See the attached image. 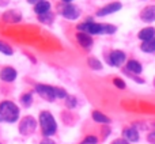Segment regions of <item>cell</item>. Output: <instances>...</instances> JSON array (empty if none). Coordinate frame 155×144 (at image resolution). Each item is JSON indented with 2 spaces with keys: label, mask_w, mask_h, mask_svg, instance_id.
I'll return each mask as SVG.
<instances>
[{
  "label": "cell",
  "mask_w": 155,
  "mask_h": 144,
  "mask_svg": "<svg viewBox=\"0 0 155 144\" xmlns=\"http://www.w3.org/2000/svg\"><path fill=\"white\" fill-rule=\"evenodd\" d=\"M78 30L86 34H113L116 31V26L113 25H106V23H94V22L88 21L84 23L78 25Z\"/></svg>",
  "instance_id": "1"
},
{
  "label": "cell",
  "mask_w": 155,
  "mask_h": 144,
  "mask_svg": "<svg viewBox=\"0 0 155 144\" xmlns=\"http://www.w3.org/2000/svg\"><path fill=\"white\" fill-rule=\"evenodd\" d=\"M19 118V109L14 102L4 101L0 103V121L5 123H15Z\"/></svg>",
  "instance_id": "2"
},
{
  "label": "cell",
  "mask_w": 155,
  "mask_h": 144,
  "mask_svg": "<svg viewBox=\"0 0 155 144\" xmlns=\"http://www.w3.org/2000/svg\"><path fill=\"white\" fill-rule=\"evenodd\" d=\"M40 125H41V131L45 135L46 137L52 136L57 129V124L56 120L53 118V116L49 112H41L40 114Z\"/></svg>",
  "instance_id": "3"
},
{
  "label": "cell",
  "mask_w": 155,
  "mask_h": 144,
  "mask_svg": "<svg viewBox=\"0 0 155 144\" xmlns=\"http://www.w3.org/2000/svg\"><path fill=\"white\" fill-rule=\"evenodd\" d=\"M37 128V121L34 120L33 117L27 116V117L22 118L21 120V124H19V132H21L23 136H29L31 135L33 132L35 131Z\"/></svg>",
  "instance_id": "4"
},
{
  "label": "cell",
  "mask_w": 155,
  "mask_h": 144,
  "mask_svg": "<svg viewBox=\"0 0 155 144\" xmlns=\"http://www.w3.org/2000/svg\"><path fill=\"white\" fill-rule=\"evenodd\" d=\"M35 91L42 97L44 99L52 102L56 99V95H54V87L52 86H46V84H37L35 86Z\"/></svg>",
  "instance_id": "5"
},
{
  "label": "cell",
  "mask_w": 155,
  "mask_h": 144,
  "mask_svg": "<svg viewBox=\"0 0 155 144\" xmlns=\"http://www.w3.org/2000/svg\"><path fill=\"white\" fill-rule=\"evenodd\" d=\"M80 15V11L79 8L76 7V5L74 4H70L68 3L67 5H64V8H63V16L67 19H70V21H74V19H78Z\"/></svg>",
  "instance_id": "6"
},
{
  "label": "cell",
  "mask_w": 155,
  "mask_h": 144,
  "mask_svg": "<svg viewBox=\"0 0 155 144\" xmlns=\"http://www.w3.org/2000/svg\"><path fill=\"white\" fill-rule=\"evenodd\" d=\"M125 59H127V56L124 52L113 51L109 56V63L112 65H114V67H121V65L124 64V61H125Z\"/></svg>",
  "instance_id": "7"
},
{
  "label": "cell",
  "mask_w": 155,
  "mask_h": 144,
  "mask_svg": "<svg viewBox=\"0 0 155 144\" xmlns=\"http://www.w3.org/2000/svg\"><path fill=\"white\" fill-rule=\"evenodd\" d=\"M120 10H121V3L114 2V3H110V4L102 7L101 10L97 12V16H106V15H109V14L117 12V11H120Z\"/></svg>",
  "instance_id": "8"
},
{
  "label": "cell",
  "mask_w": 155,
  "mask_h": 144,
  "mask_svg": "<svg viewBox=\"0 0 155 144\" xmlns=\"http://www.w3.org/2000/svg\"><path fill=\"white\" fill-rule=\"evenodd\" d=\"M0 79L3 82H14L16 79V71L11 67H4L0 71Z\"/></svg>",
  "instance_id": "9"
},
{
  "label": "cell",
  "mask_w": 155,
  "mask_h": 144,
  "mask_svg": "<svg viewBox=\"0 0 155 144\" xmlns=\"http://www.w3.org/2000/svg\"><path fill=\"white\" fill-rule=\"evenodd\" d=\"M140 19L143 22H154L155 21V5H148L140 12Z\"/></svg>",
  "instance_id": "10"
},
{
  "label": "cell",
  "mask_w": 155,
  "mask_h": 144,
  "mask_svg": "<svg viewBox=\"0 0 155 144\" xmlns=\"http://www.w3.org/2000/svg\"><path fill=\"white\" fill-rule=\"evenodd\" d=\"M76 40H78V42L86 49H88L91 45H93V38L90 37V34H86V33L79 31L76 34Z\"/></svg>",
  "instance_id": "11"
},
{
  "label": "cell",
  "mask_w": 155,
  "mask_h": 144,
  "mask_svg": "<svg viewBox=\"0 0 155 144\" xmlns=\"http://www.w3.org/2000/svg\"><path fill=\"white\" fill-rule=\"evenodd\" d=\"M49 10H51V3L46 2V0H42V2L37 3V4L34 5V11H35V14H38V15H42V14L49 12Z\"/></svg>",
  "instance_id": "12"
},
{
  "label": "cell",
  "mask_w": 155,
  "mask_h": 144,
  "mask_svg": "<svg viewBox=\"0 0 155 144\" xmlns=\"http://www.w3.org/2000/svg\"><path fill=\"white\" fill-rule=\"evenodd\" d=\"M137 37H139L142 41L151 40V38L155 37V29L154 27H146V29H142L139 31V35H137Z\"/></svg>",
  "instance_id": "13"
},
{
  "label": "cell",
  "mask_w": 155,
  "mask_h": 144,
  "mask_svg": "<svg viewBox=\"0 0 155 144\" xmlns=\"http://www.w3.org/2000/svg\"><path fill=\"white\" fill-rule=\"evenodd\" d=\"M140 49L146 53H153L155 52V37L151 38V40H147V41H143V44L140 45Z\"/></svg>",
  "instance_id": "14"
},
{
  "label": "cell",
  "mask_w": 155,
  "mask_h": 144,
  "mask_svg": "<svg viewBox=\"0 0 155 144\" xmlns=\"http://www.w3.org/2000/svg\"><path fill=\"white\" fill-rule=\"evenodd\" d=\"M3 19L5 22H11V23H15V22H19L22 19V16L19 15L15 11H7V12L3 15Z\"/></svg>",
  "instance_id": "15"
},
{
  "label": "cell",
  "mask_w": 155,
  "mask_h": 144,
  "mask_svg": "<svg viewBox=\"0 0 155 144\" xmlns=\"http://www.w3.org/2000/svg\"><path fill=\"white\" fill-rule=\"evenodd\" d=\"M124 137H125L128 142H137L139 140V133L135 128H128L124 131Z\"/></svg>",
  "instance_id": "16"
},
{
  "label": "cell",
  "mask_w": 155,
  "mask_h": 144,
  "mask_svg": "<svg viewBox=\"0 0 155 144\" xmlns=\"http://www.w3.org/2000/svg\"><path fill=\"white\" fill-rule=\"evenodd\" d=\"M127 70L129 72H132V74H140L143 68L139 61H136V60H129L128 64H127Z\"/></svg>",
  "instance_id": "17"
},
{
  "label": "cell",
  "mask_w": 155,
  "mask_h": 144,
  "mask_svg": "<svg viewBox=\"0 0 155 144\" xmlns=\"http://www.w3.org/2000/svg\"><path fill=\"white\" fill-rule=\"evenodd\" d=\"M93 118H94V121L101 123V124H109L110 123V118L106 117L105 114H102V113H99V112H94L93 113Z\"/></svg>",
  "instance_id": "18"
},
{
  "label": "cell",
  "mask_w": 155,
  "mask_h": 144,
  "mask_svg": "<svg viewBox=\"0 0 155 144\" xmlns=\"http://www.w3.org/2000/svg\"><path fill=\"white\" fill-rule=\"evenodd\" d=\"M87 63H88V65L91 67V70H95V71L102 70V64H101V61H99V60H97V59H94V57H90Z\"/></svg>",
  "instance_id": "19"
},
{
  "label": "cell",
  "mask_w": 155,
  "mask_h": 144,
  "mask_svg": "<svg viewBox=\"0 0 155 144\" xmlns=\"http://www.w3.org/2000/svg\"><path fill=\"white\" fill-rule=\"evenodd\" d=\"M0 52H2L3 54L11 56V54H12V48H11L8 44H5V42H3V41H0Z\"/></svg>",
  "instance_id": "20"
},
{
  "label": "cell",
  "mask_w": 155,
  "mask_h": 144,
  "mask_svg": "<svg viewBox=\"0 0 155 144\" xmlns=\"http://www.w3.org/2000/svg\"><path fill=\"white\" fill-rule=\"evenodd\" d=\"M38 18H40V21L44 22V23H51L52 19H53V15H52L51 12H46V14H42V15H38Z\"/></svg>",
  "instance_id": "21"
},
{
  "label": "cell",
  "mask_w": 155,
  "mask_h": 144,
  "mask_svg": "<svg viewBox=\"0 0 155 144\" xmlns=\"http://www.w3.org/2000/svg\"><path fill=\"white\" fill-rule=\"evenodd\" d=\"M54 95H56V98H67V93H65L64 88H59V87H54Z\"/></svg>",
  "instance_id": "22"
},
{
  "label": "cell",
  "mask_w": 155,
  "mask_h": 144,
  "mask_svg": "<svg viewBox=\"0 0 155 144\" xmlns=\"http://www.w3.org/2000/svg\"><path fill=\"white\" fill-rule=\"evenodd\" d=\"M31 101H33L31 94H25V95H22V102H23V105L26 107L31 105Z\"/></svg>",
  "instance_id": "23"
},
{
  "label": "cell",
  "mask_w": 155,
  "mask_h": 144,
  "mask_svg": "<svg viewBox=\"0 0 155 144\" xmlns=\"http://www.w3.org/2000/svg\"><path fill=\"white\" fill-rule=\"evenodd\" d=\"M65 99H67V102H65V105H67V107H70V109H72V107H75L76 106V98H75V97H68L67 95V98H65Z\"/></svg>",
  "instance_id": "24"
},
{
  "label": "cell",
  "mask_w": 155,
  "mask_h": 144,
  "mask_svg": "<svg viewBox=\"0 0 155 144\" xmlns=\"http://www.w3.org/2000/svg\"><path fill=\"white\" fill-rule=\"evenodd\" d=\"M97 137L95 136H88V137H86L84 140H83V143L82 144H97Z\"/></svg>",
  "instance_id": "25"
},
{
  "label": "cell",
  "mask_w": 155,
  "mask_h": 144,
  "mask_svg": "<svg viewBox=\"0 0 155 144\" xmlns=\"http://www.w3.org/2000/svg\"><path fill=\"white\" fill-rule=\"evenodd\" d=\"M113 83H114L118 88H121V90H124V88H125V82H124V80H121V79H118V77H116V79L113 80Z\"/></svg>",
  "instance_id": "26"
},
{
  "label": "cell",
  "mask_w": 155,
  "mask_h": 144,
  "mask_svg": "<svg viewBox=\"0 0 155 144\" xmlns=\"http://www.w3.org/2000/svg\"><path fill=\"white\" fill-rule=\"evenodd\" d=\"M147 139H148V142H150V143L155 144V132H153V133H150V135H148V137H147Z\"/></svg>",
  "instance_id": "27"
},
{
  "label": "cell",
  "mask_w": 155,
  "mask_h": 144,
  "mask_svg": "<svg viewBox=\"0 0 155 144\" xmlns=\"http://www.w3.org/2000/svg\"><path fill=\"white\" fill-rule=\"evenodd\" d=\"M40 144H56V143H54L53 140H51V139H44Z\"/></svg>",
  "instance_id": "28"
},
{
  "label": "cell",
  "mask_w": 155,
  "mask_h": 144,
  "mask_svg": "<svg viewBox=\"0 0 155 144\" xmlns=\"http://www.w3.org/2000/svg\"><path fill=\"white\" fill-rule=\"evenodd\" d=\"M27 2L30 3V4H37V3H40V2H42V0H27Z\"/></svg>",
  "instance_id": "29"
},
{
  "label": "cell",
  "mask_w": 155,
  "mask_h": 144,
  "mask_svg": "<svg viewBox=\"0 0 155 144\" xmlns=\"http://www.w3.org/2000/svg\"><path fill=\"white\" fill-rule=\"evenodd\" d=\"M113 144H127V143L124 142V140H116V142L113 143Z\"/></svg>",
  "instance_id": "30"
},
{
  "label": "cell",
  "mask_w": 155,
  "mask_h": 144,
  "mask_svg": "<svg viewBox=\"0 0 155 144\" xmlns=\"http://www.w3.org/2000/svg\"><path fill=\"white\" fill-rule=\"evenodd\" d=\"M63 2H65V3H71L72 0H63Z\"/></svg>",
  "instance_id": "31"
},
{
  "label": "cell",
  "mask_w": 155,
  "mask_h": 144,
  "mask_svg": "<svg viewBox=\"0 0 155 144\" xmlns=\"http://www.w3.org/2000/svg\"><path fill=\"white\" fill-rule=\"evenodd\" d=\"M154 86H155V79H154Z\"/></svg>",
  "instance_id": "32"
}]
</instances>
